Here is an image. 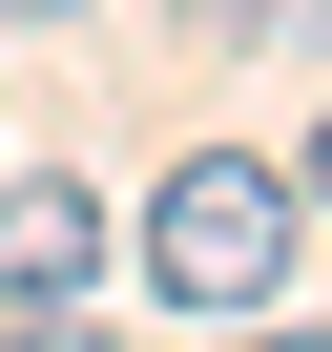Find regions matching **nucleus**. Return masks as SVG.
<instances>
[{
	"label": "nucleus",
	"instance_id": "obj_1",
	"mask_svg": "<svg viewBox=\"0 0 332 352\" xmlns=\"http://www.w3.org/2000/svg\"><path fill=\"white\" fill-rule=\"evenodd\" d=\"M291 166H249V145H187V166H166V187H145V290L166 311H270L291 290Z\"/></svg>",
	"mask_w": 332,
	"mask_h": 352
},
{
	"label": "nucleus",
	"instance_id": "obj_2",
	"mask_svg": "<svg viewBox=\"0 0 332 352\" xmlns=\"http://www.w3.org/2000/svg\"><path fill=\"white\" fill-rule=\"evenodd\" d=\"M104 290V208L83 187H0V311H83Z\"/></svg>",
	"mask_w": 332,
	"mask_h": 352
},
{
	"label": "nucleus",
	"instance_id": "obj_3",
	"mask_svg": "<svg viewBox=\"0 0 332 352\" xmlns=\"http://www.w3.org/2000/svg\"><path fill=\"white\" fill-rule=\"evenodd\" d=\"M208 331H229V352H332V331H291V311H208Z\"/></svg>",
	"mask_w": 332,
	"mask_h": 352
},
{
	"label": "nucleus",
	"instance_id": "obj_4",
	"mask_svg": "<svg viewBox=\"0 0 332 352\" xmlns=\"http://www.w3.org/2000/svg\"><path fill=\"white\" fill-rule=\"evenodd\" d=\"M291 187H311V208H332V124H311V166H291Z\"/></svg>",
	"mask_w": 332,
	"mask_h": 352
},
{
	"label": "nucleus",
	"instance_id": "obj_5",
	"mask_svg": "<svg viewBox=\"0 0 332 352\" xmlns=\"http://www.w3.org/2000/svg\"><path fill=\"white\" fill-rule=\"evenodd\" d=\"M0 21H83V0H0Z\"/></svg>",
	"mask_w": 332,
	"mask_h": 352
}]
</instances>
